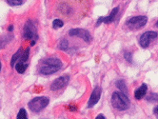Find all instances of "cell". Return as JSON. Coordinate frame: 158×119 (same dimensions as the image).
I'll list each match as a JSON object with an SVG mask.
<instances>
[{
    "label": "cell",
    "mask_w": 158,
    "mask_h": 119,
    "mask_svg": "<svg viewBox=\"0 0 158 119\" xmlns=\"http://www.w3.org/2000/svg\"><path fill=\"white\" fill-rule=\"evenodd\" d=\"M62 67V62L57 58H47L42 61V66L39 70L40 73L48 75L58 72Z\"/></svg>",
    "instance_id": "6da1fadb"
},
{
    "label": "cell",
    "mask_w": 158,
    "mask_h": 119,
    "mask_svg": "<svg viewBox=\"0 0 158 119\" xmlns=\"http://www.w3.org/2000/svg\"><path fill=\"white\" fill-rule=\"evenodd\" d=\"M111 104L114 109L118 111H126L130 108L131 102L125 93L115 92L111 96Z\"/></svg>",
    "instance_id": "7a4b0ae2"
},
{
    "label": "cell",
    "mask_w": 158,
    "mask_h": 119,
    "mask_svg": "<svg viewBox=\"0 0 158 119\" xmlns=\"http://www.w3.org/2000/svg\"><path fill=\"white\" fill-rule=\"evenodd\" d=\"M49 102L50 99L46 96L35 97V98H33L29 102V108L33 113H39L49 105Z\"/></svg>",
    "instance_id": "3957f363"
},
{
    "label": "cell",
    "mask_w": 158,
    "mask_h": 119,
    "mask_svg": "<svg viewBox=\"0 0 158 119\" xmlns=\"http://www.w3.org/2000/svg\"><path fill=\"white\" fill-rule=\"evenodd\" d=\"M23 36L25 39L31 40V46H33L35 44V39H37V31L35 23L32 21H28L24 26L23 31Z\"/></svg>",
    "instance_id": "277c9868"
},
{
    "label": "cell",
    "mask_w": 158,
    "mask_h": 119,
    "mask_svg": "<svg viewBox=\"0 0 158 119\" xmlns=\"http://www.w3.org/2000/svg\"><path fill=\"white\" fill-rule=\"evenodd\" d=\"M147 22H148V17L140 15V16H134L130 18L126 22V25L130 30L135 31L144 27Z\"/></svg>",
    "instance_id": "5b68a950"
},
{
    "label": "cell",
    "mask_w": 158,
    "mask_h": 119,
    "mask_svg": "<svg viewBox=\"0 0 158 119\" xmlns=\"http://www.w3.org/2000/svg\"><path fill=\"white\" fill-rule=\"evenodd\" d=\"M157 37V32L156 31H146L140 36L139 39V44L142 48H148L151 43Z\"/></svg>",
    "instance_id": "8992f818"
},
{
    "label": "cell",
    "mask_w": 158,
    "mask_h": 119,
    "mask_svg": "<svg viewBox=\"0 0 158 119\" xmlns=\"http://www.w3.org/2000/svg\"><path fill=\"white\" fill-rule=\"evenodd\" d=\"M70 81V76L69 75H63V76L58 77L57 79H55L52 86H51V90L52 91H58L60 89H63L65 86Z\"/></svg>",
    "instance_id": "52a82bcc"
},
{
    "label": "cell",
    "mask_w": 158,
    "mask_h": 119,
    "mask_svg": "<svg viewBox=\"0 0 158 119\" xmlns=\"http://www.w3.org/2000/svg\"><path fill=\"white\" fill-rule=\"evenodd\" d=\"M69 35L71 36H79L86 42H89L92 39V36L89 35V32L83 29H73L69 31Z\"/></svg>",
    "instance_id": "ba28073f"
},
{
    "label": "cell",
    "mask_w": 158,
    "mask_h": 119,
    "mask_svg": "<svg viewBox=\"0 0 158 119\" xmlns=\"http://www.w3.org/2000/svg\"><path fill=\"white\" fill-rule=\"evenodd\" d=\"M101 92H102V90H101L100 87H96L94 90V92L91 94V97H89V102H88V106L89 108L94 107L99 101L100 96H101Z\"/></svg>",
    "instance_id": "9c48e42d"
},
{
    "label": "cell",
    "mask_w": 158,
    "mask_h": 119,
    "mask_svg": "<svg viewBox=\"0 0 158 119\" xmlns=\"http://www.w3.org/2000/svg\"><path fill=\"white\" fill-rule=\"evenodd\" d=\"M118 12H119V7H115V8L110 12V15H108V16H106V17H101V20H102V22H104V23H106V24L111 23L112 21L114 20V18H115L116 14H118Z\"/></svg>",
    "instance_id": "30bf717a"
},
{
    "label": "cell",
    "mask_w": 158,
    "mask_h": 119,
    "mask_svg": "<svg viewBox=\"0 0 158 119\" xmlns=\"http://www.w3.org/2000/svg\"><path fill=\"white\" fill-rule=\"evenodd\" d=\"M147 92H148V86H147L146 84H143V85L140 86V87L136 91H135L134 97L136 99H141V98H143V97L146 95Z\"/></svg>",
    "instance_id": "8fae6325"
},
{
    "label": "cell",
    "mask_w": 158,
    "mask_h": 119,
    "mask_svg": "<svg viewBox=\"0 0 158 119\" xmlns=\"http://www.w3.org/2000/svg\"><path fill=\"white\" fill-rule=\"evenodd\" d=\"M12 39H13V36L10 35H6L2 37H0V49H3Z\"/></svg>",
    "instance_id": "7c38bea8"
},
{
    "label": "cell",
    "mask_w": 158,
    "mask_h": 119,
    "mask_svg": "<svg viewBox=\"0 0 158 119\" xmlns=\"http://www.w3.org/2000/svg\"><path fill=\"white\" fill-rule=\"evenodd\" d=\"M21 55H22V48H20V49L15 53V55H13L12 59H10V66H12V67H15V64H16V62L18 61V59L20 58Z\"/></svg>",
    "instance_id": "4fadbf2b"
},
{
    "label": "cell",
    "mask_w": 158,
    "mask_h": 119,
    "mask_svg": "<svg viewBox=\"0 0 158 119\" xmlns=\"http://www.w3.org/2000/svg\"><path fill=\"white\" fill-rule=\"evenodd\" d=\"M15 70H16V72H18V73H24V72L26 71V69H27V64L26 63H23V62H20V61H18V62H16V64H15Z\"/></svg>",
    "instance_id": "5bb4252c"
},
{
    "label": "cell",
    "mask_w": 158,
    "mask_h": 119,
    "mask_svg": "<svg viewBox=\"0 0 158 119\" xmlns=\"http://www.w3.org/2000/svg\"><path fill=\"white\" fill-rule=\"evenodd\" d=\"M115 85H116L117 89H118L119 91H121V92H123V93L127 92L128 88H127L126 83H125V81H124V80H122V79H121V80H117Z\"/></svg>",
    "instance_id": "9a60e30c"
},
{
    "label": "cell",
    "mask_w": 158,
    "mask_h": 119,
    "mask_svg": "<svg viewBox=\"0 0 158 119\" xmlns=\"http://www.w3.org/2000/svg\"><path fill=\"white\" fill-rule=\"evenodd\" d=\"M29 55H30V49L28 48L26 51H24L23 52H22V55H21L20 58L18 59V61L23 62V63H26V61H27L28 58H29ZM18 61H17V62H18Z\"/></svg>",
    "instance_id": "2e32d148"
},
{
    "label": "cell",
    "mask_w": 158,
    "mask_h": 119,
    "mask_svg": "<svg viewBox=\"0 0 158 119\" xmlns=\"http://www.w3.org/2000/svg\"><path fill=\"white\" fill-rule=\"evenodd\" d=\"M64 26V22L61 19H54L52 22V27L53 29H58V28H62Z\"/></svg>",
    "instance_id": "e0dca14e"
},
{
    "label": "cell",
    "mask_w": 158,
    "mask_h": 119,
    "mask_svg": "<svg viewBox=\"0 0 158 119\" xmlns=\"http://www.w3.org/2000/svg\"><path fill=\"white\" fill-rule=\"evenodd\" d=\"M68 47H69V43H68V40L67 39H62L59 43V46L58 48L62 51H66L68 49Z\"/></svg>",
    "instance_id": "ac0fdd59"
},
{
    "label": "cell",
    "mask_w": 158,
    "mask_h": 119,
    "mask_svg": "<svg viewBox=\"0 0 158 119\" xmlns=\"http://www.w3.org/2000/svg\"><path fill=\"white\" fill-rule=\"evenodd\" d=\"M17 119H28L27 112H26V110H25V109H21V110L18 112Z\"/></svg>",
    "instance_id": "d6986e66"
},
{
    "label": "cell",
    "mask_w": 158,
    "mask_h": 119,
    "mask_svg": "<svg viewBox=\"0 0 158 119\" xmlns=\"http://www.w3.org/2000/svg\"><path fill=\"white\" fill-rule=\"evenodd\" d=\"M10 6H20L24 3V0H7Z\"/></svg>",
    "instance_id": "ffe728a7"
},
{
    "label": "cell",
    "mask_w": 158,
    "mask_h": 119,
    "mask_svg": "<svg viewBox=\"0 0 158 119\" xmlns=\"http://www.w3.org/2000/svg\"><path fill=\"white\" fill-rule=\"evenodd\" d=\"M147 100H149V101H157L158 100V94H151L150 96L147 97Z\"/></svg>",
    "instance_id": "44dd1931"
},
{
    "label": "cell",
    "mask_w": 158,
    "mask_h": 119,
    "mask_svg": "<svg viewBox=\"0 0 158 119\" xmlns=\"http://www.w3.org/2000/svg\"><path fill=\"white\" fill-rule=\"evenodd\" d=\"M124 57H125V59H127L129 62H131V53L127 51L125 52V55H124Z\"/></svg>",
    "instance_id": "7402d4cb"
},
{
    "label": "cell",
    "mask_w": 158,
    "mask_h": 119,
    "mask_svg": "<svg viewBox=\"0 0 158 119\" xmlns=\"http://www.w3.org/2000/svg\"><path fill=\"white\" fill-rule=\"evenodd\" d=\"M68 109H69V111H71V112H76L77 111V107L75 105H73V104H71V105L68 106Z\"/></svg>",
    "instance_id": "603a6c76"
},
{
    "label": "cell",
    "mask_w": 158,
    "mask_h": 119,
    "mask_svg": "<svg viewBox=\"0 0 158 119\" xmlns=\"http://www.w3.org/2000/svg\"><path fill=\"white\" fill-rule=\"evenodd\" d=\"M153 113L158 117V105L154 108V109H153Z\"/></svg>",
    "instance_id": "cb8c5ba5"
},
{
    "label": "cell",
    "mask_w": 158,
    "mask_h": 119,
    "mask_svg": "<svg viewBox=\"0 0 158 119\" xmlns=\"http://www.w3.org/2000/svg\"><path fill=\"white\" fill-rule=\"evenodd\" d=\"M95 119H106V118H105V116H104L103 114H99V115L96 116Z\"/></svg>",
    "instance_id": "d4e9b609"
},
{
    "label": "cell",
    "mask_w": 158,
    "mask_h": 119,
    "mask_svg": "<svg viewBox=\"0 0 158 119\" xmlns=\"http://www.w3.org/2000/svg\"><path fill=\"white\" fill-rule=\"evenodd\" d=\"M13 29H14V26H13V25H10V26H9L8 31H13Z\"/></svg>",
    "instance_id": "484cf974"
},
{
    "label": "cell",
    "mask_w": 158,
    "mask_h": 119,
    "mask_svg": "<svg viewBox=\"0 0 158 119\" xmlns=\"http://www.w3.org/2000/svg\"><path fill=\"white\" fill-rule=\"evenodd\" d=\"M1 68H2V66H1V61H0V71H1Z\"/></svg>",
    "instance_id": "4316f807"
},
{
    "label": "cell",
    "mask_w": 158,
    "mask_h": 119,
    "mask_svg": "<svg viewBox=\"0 0 158 119\" xmlns=\"http://www.w3.org/2000/svg\"><path fill=\"white\" fill-rule=\"evenodd\" d=\"M156 27H158V21H157V23H156Z\"/></svg>",
    "instance_id": "83f0119b"
}]
</instances>
